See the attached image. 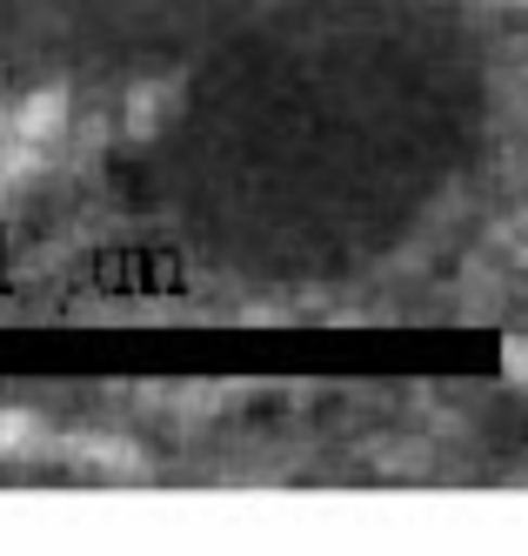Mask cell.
<instances>
[{
	"mask_svg": "<svg viewBox=\"0 0 528 556\" xmlns=\"http://www.w3.org/2000/svg\"><path fill=\"white\" fill-rule=\"evenodd\" d=\"M61 122H67L61 88H40V94L14 114V162H21V168H27V162H40V154H48V141L61 135Z\"/></svg>",
	"mask_w": 528,
	"mask_h": 556,
	"instance_id": "6da1fadb",
	"label": "cell"
},
{
	"mask_svg": "<svg viewBox=\"0 0 528 556\" xmlns=\"http://www.w3.org/2000/svg\"><path fill=\"white\" fill-rule=\"evenodd\" d=\"M34 443V422L27 416H0V456H14V450H27Z\"/></svg>",
	"mask_w": 528,
	"mask_h": 556,
	"instance_id": "7a4b0ae2",
	"label": "cell"
},
{
	"mask_svg": "<svg viewBox=\"0 0 528 556\" xmlns=\"http://www.w3.org/2000/svg\"><path fill=\"white\" fill-rule=\"evenodd\" d=\"M508 376L528 382V342H508Z\"/></svg>",
	"mask_w": 528,
	"mask_h": 556,
	"instance_id": "3957f363",
	"label": "cell"
}]
</instances>
